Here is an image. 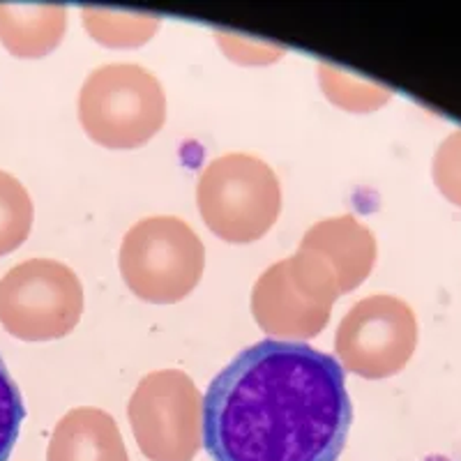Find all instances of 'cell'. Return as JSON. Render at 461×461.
<instances>
[{
  "mask_svg": "<svg viewBox=\"0 0 461 461\" xmlns=\"http://www.w3.org/2000/svg\"><path fill=\"white\" fill-rule=\"evenodd\" d=\"M351 420L344 367L330 353L263 339L210 381L203 446L212 461H337Z\"/></svg>",
  "mask_w": 461,
  "mask_h": 461,
  "instance_id": "6da1fadb",
  "label": "cell"
},
{
  "mask_svg": "<svg viewBox=\"0 0 461 461\" xmlns=\"http://www.w3.org/2000/svg\"><path fill=\"white\" fill-rule=\"evenodd\" d=\"M79 122L97 146L141 148L167 122L162 81L137 63L102 65L88 74L79 90Z\"/></svg>",
  "mask_w": 461,
  "mask_h": 461,
  "instance_id": "7a4b0ae2",
  "label": "cell"
},
{
  "mask_svg": "<svg viewBox=\"0 0 461 461\" xmlns=\"http://www.w3.org/2000/svg\"><path fill=\"white\" fill-rule=\"evenodd\" d=\"M199 212L217 238L249 245L273 229L282 212V185L267 162L247 152L212 159L196 183Z\"/></svg>",
  "mask_w": 461,
  "mask_h": 461,
  "instance_id": "3957f363",
  "label": "cell"
},
{
  "mask_svg": "<svg viewBox=\"0 0 461 461\" xmlns=\"http://www.w3.org/2000/svg\"><path fill=\"white\" fill-rule=\"evenodd\" d=\"M118 267L139 300L173 304L199 286L205 270V247L196 230L180 217H146L122 238Z\"/></svg>",
  "mask_w": 461,
  "mask_h": 461,
  "instance_id": "277c9868",
  "label": "cell"
},
{
  "mask_svg": "<svg viewBox=\"0 0 461 461\" xmlns=\"http://www.w3.org/2000/svg\"><path fill=\"white\" fill-rule=\"evenodd\" d=\"M341 295L330 263L298 247L294 257L273 263L252 288V314L270 337L288 341L314 339L330 323Z\"/></svg>",
  "mask_w": 461,
  "mask_h": 461,
  "instance_id": "5b68a950",
  "label": "cell"
},
{
  "mask_svg": "<svg viewBox=\"0 0 461 461\" xmlns=\"http://www.w3.org/2000/svg\"><path fill=\"white\" fill-rule=\"evenodd\" d=\"M84 314V284L53 258L16 263L0 279V323L23 341L68 337Z\"/></svg>",
  "mask_w": 461,
  "mask_h": 461,
  "instance_id": "8992f818",
  "label": "cell"
},
{
  "mask_svg": "<svg viewBox=\"0 0 461 461\" xmlns=\"http://www.w3.org/2000/svg\"><path fill=\"white\" fill-rule=\"evenodd\" d=\"M418 348V319L406 300L372 294L346 312L335 332L344 369L369 381L402 372Z\"/></svg>",
  "mask_w": 461,
  "mask_h": 461,
  "instance_id": "52a82bcc",
  "label": "cell"
},
{
  "mask_svg": "<svg viewBox=\"0 0 461 461\" xmlns=\"http://www.w3.org/2000/svg\"><path fill=\"white\" fill-rule=\"evenodd\" d=\"M131 429L158 461H187L203 443V397L180 369H158L130 397Z\"/></svg>",
  "mask_w": 461,
  "mask_h": 461,
  "instance_id": "ba28073f",
  "label": "cell"
},
{
  "mask_svg": "<svg viewBox=\"0 0 461 461\" xmlns=\"http://www.w3.org/2000/svg\"><path fill=\"white\" fill-rule=\"evenodd\" d=\"M300 247L312 249L330 263L341 294L357 288L372 275L378 254L372 229L353 215L316 221L303 236Z\"/></svg>",
  "mask_w": 461,
  "mask_h": 461,
  "instance_id": "9c48e42d",
  "label": "cell"
},
{
  "mask_svg": "<svg viewBox=\"0 0 461 461\" xmlns=\"http://www.w3.org/2000/svg\"><path fill=\"white\" fill-rule=\"evenodd\" d=\"M51 461H127L115 420L106 411L79 406L60 418L53 431Z\"/></svg>",
  "mask_w": 461,
  "mask_h": 461,
  "instance_id": "30bf717a",
  "label": "cell"
},
{
  "mask_svg": "<svg viewBox=\"0 0 461 461\" xmlns=\"http://www.w3.org/2000/svg\"><path fill=\"white\" fill-rule=\"evenodd\" d=\"M68 10L60 5H0V42L16 58H44L63 42Z\"/></svg>",
  "mask_w": 461,
  "mask_h": 461,
  "instance_id": "8fae6325",
  "label": "cell"
},
{
  "mask_svg": "<svg viewBox=\"0 0 461 461\" xmlns=\"http://www.w3.org/2000/svg\"><path fill=\"white\" fill-rule=\"evenodd\" d=\"M84 28L104 47H141L159 28L158 16L121 14L109 10H84Z\"/></svg>",
  "mask_w": 461,
  "mask_h": 461,
  "instance_id": "7c38bea8",
  "label": "cell"
},
{
  "mask_svg": "<svg viewBox=\"0 0 461 461\" xmlns=\"http://www.w3.org/2000/svg\"><path fill=\"white\" fill-rule=\"evenodd\" d=\"M35 205L22 180L0 168V257L12 254L31 236Z\"/></svg>",
  "mask_w": 461,
  "mask_h": 461,
  "instance_id": "4fadbf2b",
  "label": "cell"
},
{
  "mask_svg": "<svg viewBox=\"0 0 461 461\" xmlns=\"http://www.w3.org/2000/svg\"><path fill=\"white\" fill-rule=\"evenodd\" d=\"M319 81L332 104L353 113H369L393 100V90L385 86L362 81L351 72H341L332 65H319Z\"/></svg>",
  "mask_w": 461,
  "mask_h": 461,
  "instance_id": "5bb4252c",
  "label": "cell"
},
{
  "mask_svg": "<svg viewBox=\"0 0 461 461\" xmlns=\"http://www.w3.org/2000/svg\"><path fill=\"white\" fill-rule=\"evenodd\" d=\"M26 406L14 378L7 372L5 360L0 357V461L10 459L14 443L22 431Z\"/></svg>",
  "mask_w": 461,
  "mask_h": 461,
  "instance_id": "9a60e30c",
  "label": "cell"
},
{
  "mask_svg": "<svg viewBox=\"0 0 461 461\" xmlns=\"http://www.w3.org/2000/svg\"><path fill=\"white\" fill-rule=\"evenodd\" d=\"M431 178L438 192L461 208V130L447 134L434 152Z\"/></svg>",
  "mask_w": 461,
  "mask_h": 461,
  "instance_id": "2e32d148",
  "label": "cell"
},
{
  "mask_svg": "<svg viewBox=\"0 0 461 461\" xmlns=\"http://www.w3.org/2000/svg\"><path fill=\"white\" fill-rule=\"evenodd\" d=\"M217 40H220L221 49L229 53L230 60H238V63H270V60H277L282 56V49H273L267 44L252 42L247 37L240 35H224V32H217Z\"/></svg>",
  "mask_w": 461,
  "mask_h": 461,
  "instance_id": "e0dca14e",
  "label": "cell"
}]
</instances>
